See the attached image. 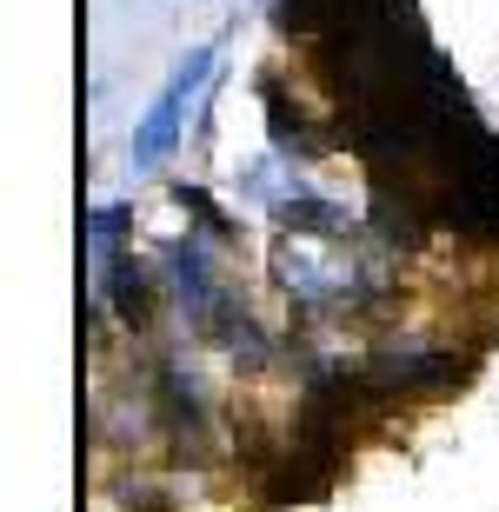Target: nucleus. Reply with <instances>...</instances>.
Wrapping results in <instances>:
<instances>
[{"mask_svg": "<svg viewBox=\"0 0 499 512\" xmlns=\"http://www.w3.org/2000/svg\"><path fill=\"white\" fill-rule=\"evenodd\" d=\"M213 60H220V47H193V54H180L173 80L154 94V107H147L140 127H134V167H160V160L180 147V133H187V100L213 87Z\"/></svg>", "mask_w": 499, "mask_h": 512, "instance_id": "obj_2", "label": "nucleus"}, {"mask_svg": "<svg viewBox=\"0 0 499 512\" xmlns=\"http://www.w3.org/2000/svg\"><path fill=\"white\" fill-rule=\"evenodd\" d=\"M273 220L287 233H320V240H346L353 233V220H346V207H333V200H320V193H293V200H280L273 207Z\"/></svg>", "mask_w": 499, "mask_h": 512, "instance_id": "obj_5", "label": "nucleus"}, {"mask_svg": "<svg viewBox=\"0 0 499 512\" xmlns=\"http://www.w3.org/2000/svg\"><path fill=\"white\" fill-rule=\"evenodd\" d=\"M273 280L300 306H353L366 293V273L320 233H280L273 247Z\"/></svg>", "mask_w": 499, "mask_h": 512, "instance_id": "obj_1", "label": "nucleus"}, {"mask_svg": "<svg viewBox=\"0 0 499 512\" xmlns=\"http://www.w3.org/2000/svg\"><path fill=\"white\" fill-rule=\"evenodd\" d=\"M267 114H273V147H280V153H313L307 120H300L287 100H280V87H267Z\"/></svg>", "mask_w": 499, "mask_h": 512, "instance_id": "obj_8", "label": "nucleus"}, {"mask_svg": "<svg viewBox=\"0 0 499 512\" xmlns=\"http://www.w3.org/2000/svg\"><path fill=\"white\" fill-rule=\"evenodd\" d=\"M94 300H100V306L114 300L120 320L140 326V320H147V306H154V273H147L140 260H114V273H107V280L94 286Z\"/></svg>", "mask_w": 499, "mask_h": 512, "instance_id": "obj_4", "label": "nucleus"}, {"mask_svg": "<svg viewBox=\"0 0 499 512\" xmlns=\"http://www.w3.org/2000/svg\"><path fill=\"white\" fill-rule=\"evenodd\" d=\"M167 286H173V300H180V313H187L193 326H233V300H227V286L213 273V253L200 247V240H173Z\"/></svg>", "mask_w": 499, "mask_h": 512, "instance_id": "obj_3", "label": "nucleus"}, {"mask_svg": "<svg viewBox=\"0 0 499 512\" xmlns=\"http://www.w3.org/2000/svg\"><path fill=\"white\" fill-rule=\"evenodd\" d=\"M446 380H460V360H446V353H386L366 386H446Z\"/></svg>", "mask_w": 499, "mask_h": 512, "instance_id": "obj_7", "label": "nucleus"}, {"mask_svg": "<svg viewBox=\"0 0 499 512\" xmlns=\"http://www.w3.org/2000/svg\"><path fill=\"white\" fill-rule=\"evenodd\" d=\"M127 220H134V207L127 200H107V207L87 213V273H94V286L114 273L120 260V233H127Z\"/></svg>", "mask_w": 499, "mask_h": 512, "instance_id": "obj_6", "label": "nucleus"}]
</instances>
